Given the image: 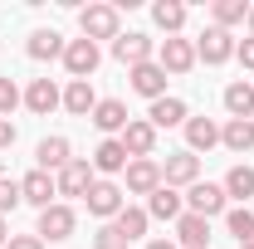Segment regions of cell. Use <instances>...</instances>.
I'll return each mask as SVG.
<instances>
[{
    "mask_svg": "<svg viewBox=\"0 0 254 249\" xmlns=\"http://www.w3.org/2000/svg\"><path fill=\"white\" fill-rule=\"evenodd\" d=\"M10 142H15V123H10V118H0V147H10Z\"/></svg>",
    "mask_w": 254,
    "mask_h": 249,
    "instance_id": "obj_37",
    "label": "cell"
},
{
    "mask_svg": "<svg viewBox=\"0 0 254 249\" xmlns=\"http://www.w3.org/2000/svg\"><path fill=\"white\" fill-rule=\"evenodd\" d=\"M127 123H132V118H127V108L118 103V98H103V103L93 108V127L98 132H123Z\"/></svg>",
    "mask_w": 254,
    "mask_h": 249,
    "instance_id": "obj_17",
    "label": "cell"
},
{
    "mask_svg": "<svg viewBox=\"0 0 254 249\" xmlns=\"http://www.w3.org/2000/svg\"><path fill=\"white\" fill-rule=\"evenodd\" d=\"M118 142L127 147V156L142 161V156H152V147H157V127H152V123H127Z\"/></svg>",
    "mask_w": 254,
    "mask_h": 249,
    "instance_id": "obj_10",
    "label": "cell"
},
{
    "mask_svg": "<svg viewBox=\"0 0 254 249\" xmlns=\"http://www.w3.org/2000/svg\"><path fill=\"white\" fill-rule=\"evenodd\" d=\"M25 103H30V113L49 118V113H54V108L64 103V93L54 88V83H49V78H34V83H30V93H25Z\"/></svg>",
    "mask_w": 254,
    "mask_h": 249,
    "instance_id": "obj_16",
    "label": "cell"
},
{
    "mask_svg": "<svg viewBox=\"0 0 254 249\" xmlns=\"http://www.w3.org/2000/svg\"><path fill=\"white\" fill-rule=\"evenodd\" d=\"M123 166H127V147L108 137V142L93 152V171H123Z\"/></svg>",
    "mask_w": 254,
    "mask_h": 249,
    "instance_id": "obj_26",
    "label": "cell"
},
{
    "mask_svg": "<svg viewBox=\"0 0 254 249\" xmlns=\"http://www.w3.org/2000/svg\"><path fill=\"white\" fill-rule=\"evenodd\" d=\"M176 235H181V245H186V249H205V245H210V220L186 210L181 225H176Z\"/></svg>",
    "mask_w": 254,
    "mask_h": 249,
    "instance_id": "obj_18",
    "label": "cell"
},
{
    "mask_svg": "<svg viewBox=\"0 0 254 249\" xmlns=\"http://www.w3.org/2000/svg\"><path fill=\"white\" fill-rule=\"evenodd\" d=\"M20 195H25L30 205H39V210H49V205H54V195H59V181H54L49 171H30V176L20 181Z\"/></svg>",
    "mask_w": 254,
    "mask_h": 249,
    "instance_id": "obj_4",
    "label": "cell"
},
{
    "mask_svg": "<svg viewBox=\"0 0 254 249\" xmlns=\"http://www.w3.org/2000/svg\"><path fill=\"white\" fill-rule=\"evenodd\" d=\"M250 39H254V10H250Z\"/></svg>",
    "mask_w": 254,
    "mask_h": 249,
    "instance_id": "obj_40",
    "label": "cell"
},
{
    "mask_svg": "<svg viewBox=\"0 0 254 249\" xmlns=\"http://www.w3.org/2000/svg\"><path fill=\"white\" fill-rule=\"evenodd\" d=\"M78 25H83V39H118V10L113 5H88L78 15Z\"/></svg>",
    "mask_w": 254,
    "mask_h": 249,
    "instance_id": "obj_1",
    "label": "cell"
},
{
    "mask_svg": "<svg viewBox=\"0 0 254 249\" xmlns=\"http://www.w3.org/2000/svg\"><path fill=\"white\" fill-rule=\"evenodd\" d=\"M93 245H98V249H127V240L118 235V225H103V230L93 235Z\"/></svg>",
    "mask_w": 254,
    "mask_h": 249,
    "instance_id": "obj_33",
    "label": "cell"
},
{
    "mask_svg": "<svg viewBox=\"0 0 254 249\" xmlns=\"http://www.w3.org/2000/svg\"><path fill=\"white\" fill-rule=\"evenodd\" d=\"M186 142H190V152H210V147L220 142V127L210 123V118H190L186 123Z\"/></svg>",
    "mask_w": 254,
    "mask_h": 249,
    "instance_id": "obj_20",
    "label": "cell"
},
{
    "mask_svg": "<svg viewBox=\"0 0 254 249\" xmlns=\"http://www.w3.org/2000/svg\"><path fill=\"white\" fill-rule=\"evenodd\" d=\"M64 63H68L73 78H88V73L98 68V44H93V39H73V44H64Z\"/></svg>",
    "mask_w": 254,
    "mask_h": 249,
    "instance_id": "obj_6",
    "label": "cell"
},
{
    "mask_svg": "<svg viewBox=\"0 0 254 249\" xmlns=\"http://www.w3.org/2000/svg\"><path fill=\"white\" fill-rule=\"evenodd\" d=\"M186 123V103L181 98H157L152 103V127H181Z\"/></svg>",
    "mask_w": 254,
    "mask_h": 249,
    "instance_id": "obj_22",
    "label": "cell"
},
{
    "mask_svg": "<svg viewBox=\"0 0 254 249\" xmlns=\"http://www.w3.org/2000/svg\"><path fill=\"white\" fill-rule=\"evenodd\" d=\"M0 245H10V230H5V220H0Z\"/></svg>",
    "mask_w": 254,
    "mask_h": 249,
    "instance_id": "obj_39",
    "label": "cell"
},
{
    "mask_svg": "<svg viewBox=\"0 0 254 249\" xmlns=\"http://www.w3.org/2000/svg\"><path fill=\"white\" fill-rule=\"evenodd\" d=\"M225 225H230V235H235L240 245H250V240H254V210H245V205H240V210H230Z\"/></svg>",
    "mask_w": 254,
    "mask_h": 249,
    "instance_id": "obj_31",
    "label": "cell"
},
{
    "mask_svg": "<svg viewBox=\"0 0 254 249\" xmlns=\"http://www.w3.org/2000/svg\"><path fill=\"white\" fill-rule=\"evenodd\" d=\"M240 249H254V240H250V245H240Z\"/></svg>",
    "mask_w": 254,
    "mask_h": 249,
    "instance_id": "obj_41",
    "label": "cell"
},
{
    "mask_svg": "<svg viewBox=\"0 0 254 249\" xmlns=\"http://www.w3.org/2000/svg\"><path fill=\"white\" fill-rule=\"evenodd\" d=\"M225 108H230V118H254V88L250 83H230L225 88Z\"/></svg>",
    "mask_w": 254,
    "mask_h": 249,
    "instance_id": "obj_24",
    "label": "cell"
},
{
    "mask_svg": "<svg viewBox=\"0 0 254 249\" xmlns=\"http://www.w3.org/2000/svg\"><path fill=\"white\" fill-rule=\"evenodd\" d=\"M64 108H68L73 118H93V108H98L93 83H88V78H73V83L64 88Z\"/></svg>",
    "mask_w": 254,
    "mask_h": 249,
    "instance_id": "obj_14",
    "label": "cell"
},
{
    "mask_svg": "<svg viewBox=\"0 0 254 249\" xmlns=\"http://www.w3.org/2000/svg\"><path fill=\"white\" fill-rule=\"evenodd\" d=\"M39 235H44V240H68V235H73V210H68V205L39 210Z\"/></svg>",
    "mask_w": 254,
    "mask_h": 249,
    "instance_id": "obj_13",
    "label": "cell"
},
{
    "mask_svg": "<svg viewBox=\"0 0 254 249\" xmlns=\"http://www.w3.org/2000/svg\"><path fill=\"white\" fill-rule=\"evenodd\" d=\"M186 205H190V215H220L225 210V186H210V181H195V186L186 190Z\"/></svg>",
    "mask_w": 254,
    "mask_h": 249,
    "instance_id": "obj_2",
    "label": "cell"
},
{
    "mask_svg": "<svg viewBox=\"0 0 254 249\" xmlns=\"http://www.w3.org/2000/svg\"><path fill=\"white\" fill-rule=\"evenodd\" d=\"M64 54V39L54 30H39V34H30V59H59Z\"/></svg>",
    "mask_w": 254,
    "mask_h": 249,
    "instance_id": "obj_27",
    "label": "cell"
},
{
    "mask_svg": "<svg viewBox=\"0 0 254 249\" xmlns=\"http://www.w3.org/2000/svg\"><path fill=\"white\" fill-rule=\"evenodd\" d=\"M83 200H88L93 215H118V210L127 205V200H123V186H113V181H93V190H88Z\"/></svg>",
    "mask_w": 254,
    "mask_h": 249,
    "instance_id": "obj_9",
    "label": "cell"
},
{
    "mask_svg": "<svg viewBox=\"0 0 254 249\" xmlns=\"http://www.w3.org/2000/svg\"><path fill=\"white\" fill-rule=\"evenodd\" d=\"M73 156H68V137H44L39 142V171H64Z\"/></svg>",
    "mask_w": 254,
    "mask_h": 249,
    "instance_id": "obj_19",
    "label": "cell"
},
{
    "mask_svg": "<svg viewBox=\"0 0 254 249\" xmlns=\"http://www.w3.org/2000/svg\"><path fill=\"white\" fill-rule=\"evenodd\" d=\"M157 186H161V166H157V161H147V156H142V161H132V166H127V190L152 195Z\"/></svg>",
    "mask_w": 254,
    "mask_h": 249,
    "instance_id": "obj_15",
    "label": "cell"
},
{
    "mask_svg": "<svg viewBox=\"0 0 254 249\" xmlns=\"http://www.w3.org/2000/svg\"><path fill=\"white\" fill-rule=\"evenodd\" d=\"M10 249H44L39 235H10Z\"/></svg>",
    "mask_w": 254,
    "mask_h": 249,
    "instance_id": "obj_35",
    "label": "cell"
},
{
    "mask_svg": "<svg viewBox=\"0 0 254 249\" xmlns=\"http://www.w3.org/2000/svg\"><path fill=\"white\" fill-rule=\"evenodd\" d=\"M230 54H235V39H230V30H215V25H210V30L195 39V59H205V63H225Z\"/></svg>",
    "mask_w": 254,
    "mask_h": 249,
    "instance_id": "obj_5",
    "label": "cell"
},
{
    "mask_svg": "<svg viewBox=\"0 0 254 249\" xmlns=\"http://www.w3.org/2000/svg\"><path fill=\"white\" fill-rule=\"evenodd\" d=\"M132 88L142 98H152V103L166 98V68H161V63H137V68H132Z\"/></svg>",
    "mask_w": 254,
    "mask_h": 249,
    "instance_id": "obj_7",
    "label": "cell"
},
{
    "mask_svg": "<svg viewBox=\"0 0 254 249\" xmlns=\"http://www.w3.org/2000/svg\"><path fill=\"white\" fill-rule=\"evenodd\" d=\"M152 20H157L166 34H176L181 25H186V5H176V0H161L157 10H152Z\"/></svg>",
    "mask_w": 254,
    "mask_h": 249,
    "instance_id": "obj_28",
    "label": "cell"
},
{
    "mask_svg": "<svg viewBox=\"0 0 254 249\" xmlns=\"http://www.w3.org/2000/svg\"><path fill=\"white\" fill-rule=\"evenodd\" d=\"M113 54L123 63H132V68H137V63H152V39H147V34H118V39H113Z\"/></svg>",
    "mask_w": 254,
    "mask_h": 249,
    "instance_id": "obj_12",
    "label": "cell"
},
{
    "mask_svg": "<svg viewBox=\"0 0 254 249\" xmlns=\"http://www.w3.org/2000/svg\"><path fill=\"white\" fill-rule=\"evenodd\" d=\"M147 249H176V245H171V240H152Z\"/></svg>",
    "mask_w": 254,
    "mask_h": 249,
    "instance_id": "obj_38",
    "label": "cell"
},
{
    "mask_svg": "<svg viewBox=\"0 0 254 249\" xmlns=\"http://www.w3.org/2000/svg\"><path fill=\"white\" fill-rule=\"evenodd\" d=\"M15 103H20V88H15L10 78H0V118H5V113H10Z\"/></svg>",
    "mask_w": 254,
    "mask_h": 249,
    "instance_id": "obj_34",
    "label": "cell"
},
{
    "mask_svg": "<svg viewBox=\"0 0 254 249\" xmlns=\"http://www.w3.org/2000/svg\"><path fill=\"white\" fill-rule=\"evenodd\" d=\"M235 54H240V63H245V68H254V39H245Z\"/></svg>",
    "mask_w": 254,
    "mask_h": 249,
    "instance_id": "obj_36",
    "label": "cell"
},
{
    "mask_svg": "<svg viewBox=\"0 0 254 249\" xmlns=\"http://www.w3.org/2000/svg\"><path fill=\"white\" fill-rule=\"evenodd\" d=\"M157 63L166 68V73H186L190 63H195V44H190V39H166L161 54H157Z\"/></svg>",
    "mask_w": 254,
    "mask_h": 249,
    "instance_id": "obj_11",
    "label": "cell"
},
{
    "mask_svg": "<svg viewBox=\"0 0 254 249\" xmlns=\"http://www.w3.org/2000/svg\"><path fill=\"white\" fill-rule=\"evenodd\" d=\"M20 200H25V195H20V181H10V176H0V215H5V210H15Z\"/></svg>",
    "mask_w": 254,
    "mask_h": 249,
    "instance_id": "obj_32",
    "label": "cell"
},
{
    "mask_svg": "<svg viewBox=\"0 0 254 249\" xmlns=\"http://www.w3.org/2000/svg\"><path fill=\"white\" fill-rule=\"evenodd\" d=\"M225 195H235V200L254 195V171H250V166H235V171L225 176Z\"/></svg>",
    "mask_w": 254,
    "mask_h": 249,
    "instance_id": "obj_30",
    "label": "cell"
},
{
    "mask_svg": "<svg viewBox=\"0 0 254 249\" xmlns=\"http://www.w3.org/2000/svg\"><path fill=\"white\" fill-rule=\"evenodd\" d=\"M147 220H152L147 210H137V205H123V210H118V235L132 245L137 235H147Z\"/></svg>",
    "mask_w": 254,
    "mask_h": 249,
    "instance_id": "obj_25",
    "label": "cell"
},
{
    "mask_svg": "<svg viewBox=\"0 0 254 249\" xmlns=\"http://www.w3.org/2000/svg\"><path fill=\"white\" fill-rule=\"evenodd\" d=\"M195 176H200L195 152H176V156H166V166H161V186H195Z\"/></svg>",
    "mask_w": 254,
    "mask_h": 249,
    "instance_id": "obj_3",
    "label": "cell"
},
{
    "mask_svg": "<svg viewBox=\"0 0 254 249\" xmlns=\"http://www.w3.org/2000/svg\"><path fill=\"white\" fill-rule=\"evenodd\" d=\"M220 142L230 147V152H250L254 147V123L250 118H230V127L220 132Z\"/></svg>",
    "mask_w": 254,
    "mask_h": 249,
    "instance_id": "obj_23",
    "label": "cell"
},
{
    "mask_svg": "<svg viewBox=\"0 0 254 249\" xmlns=\"http://www.w3.org/2000/svg\"><path fill=\"white\" fill-rule=\"evenodd\" d=\"M240 20H250V5H245V0H215V30L240 25Z\"/></svg>",
    "mask_w": 254,
    "mask_h": 249,
    "instance_id": "obj_29",
    "label": "cell"
},
{
    "mask_svg": "<svg viewBox=\"0 0 254 249\" xmlns=\"http://www.w3.org/2000/svg\"><path fill=\"white\" fill-rule=\"evenodd\" d=\"M93 190V161H68L59 171V195H88Z\"/></svg>",
    "mask_w": 254,
    "mask_h": 249,
    "instance_id": "obj_8",
    "label": "cell"
},
{
    "mask_svg": "<svg viewBox=\"0 0 254 249\" xmlns=\"http://www.w3.org/2000/svg\"><path fill=\"white\" fill-rule=\"evenodd\" d=\"M147 215H157V220H181V195L171 186H157L152 190V200H147Z\"/></svg>",
    "mask_w": 254,
    "mask_h": 249,
    "instance_id": "obj_21",
    "label": "cell"
}]
</instances>
